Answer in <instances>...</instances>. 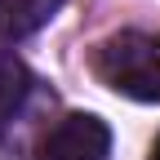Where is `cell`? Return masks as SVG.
Returning <instances> with one entry per match:
<instances>
[{
  "mask_svg": "<svg viewBox=\"0 0 160 160\" xmlns=\"http://www.w3.org/2000/svg\"><path fill=\"white\" fill-rule=\"evenodd\" d=\"M62 9V0H0V40H22Z\"/></svg>",
  "mask_w": 160,
  "mask_h": 160,
  "instance_id": "obj_3",
  "label": "cell"
},
{
  "mask_svg": "<svg viewBox=\"0 0 160 160\" xmlns=\"http://www.w3.org/2000/svg\"><path fill=\"white\" fill-rule=\"evenodd\" d=\"M93 76L125 98L160 102V36H147V31L107 36L93 49Z\"/></svg>",
  "mask_w": 160,
  "mask_h": 160,
  "instance_id": "obj_1",
  "label": "cell"
},
{
  "mask_svg": "<svg viewBox=\"0 0 160 160\" xmlns=\"http://www.w3.org/2000/svg\"><path fill=\"white\" fill-rule=\"evenodd\" d=\"M27 93H31V71L18 62L13 53H0V129L22 111Z\"/></svg>",
  "mask_w": 160,
  "mask_h": 160,
  "instance_id": "obj_4",
  "label": "cell"
},
{
  "mask_svg": "<svg viewBox=\"0 0 160 160\" xmlns=\"http://www.w3.org/2000/svg\"><path fill=\"white\" fill-rule=\"evenodd\" d=\"M147 160H160V133H156V142H151V156Z\"/></svg>",
  "mask_w": 160,
  "mask_h": 160,
  "instance_id": "obj_5",
  "label": "cell"
},
{
  "mask_svg": "<svg viewBox=\"0 0 160 160\" xmlns=\"http://www.w3.org/2000/svg\"><path fill=\"white\" fill-rule=\"evenodd\" d=\"M111 156V129L89 111L62 116L40 142V160H107Z\"/></svg>",
  "mask_w": 160,
  "mask_h": 160,
  "instance_id": "obj_2",
  "label": "cell"
}]
</instances>
